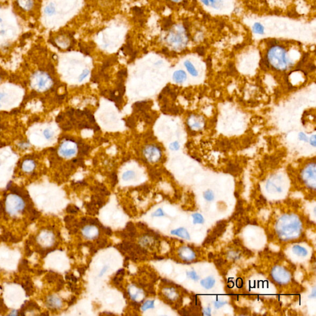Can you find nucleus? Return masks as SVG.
I'll return each instance as SVG.
<instances>
[{
	"label": "nucleus",
	"mask_w": 316,
	"mask_h": 316,
	"mask_svg": "<svg viewBox=\"0 0 316 316\" xmlns=\"http://www.w3.org/2000/svg\"><path fill=\"white\" fill-rule=\"evenodd\" d=\"M30 87L36 93H42L50 90L54 85V80L49 72L37 70L32 74L29 79Z\"/></svg>",
	"instance_id": "obj_1"
},
{
	"label": "nucleus",
	"mask_w": 316,
	"mask_h": 316,
	"mask_svg": "<svg viewBox=\"0 0 316 316\" xmlns=\"http://www.w3.org/2000/svg\"><path fill=\"white\" fill-rule=\"evenodd\" d=\"M40 160L41 158L39 155L31 154L25 156V157L19 161L18 168L21 172L25 174L35 175L36 170L39 167H40V163H41Z\"/></svg>",
	"instance_id": "obj_2"
},
{
	"label": "nucleus",
	"mask_w": 316,
	"mask_h": 316,
	"mask_svg": "<svg viewBox=\"0 0 316 316\" xmlns=\"http://www.w3.org/2000/svg\"><path fill=\"white\" fill-rule=\"evenodd\" d=\"M8 116L9 115H8L6 112L0 113V145L3 143V136H5V132L7 133L8 127L11 126L10 125H8V121H7L9 117Z\"/></svg>",
	"instance_id": "obj_3"
},
{
	"label": "nucleus",
	"mask_w": 316,
	"mask_h": 316,
	"mask_svg": "<svg viewBox=\"0 0 316 316\" xmlns=\"http://www.w3.org/2000/svg\"><path fill=\"white\" fill-rule=\"evenodd\" d=\"M93 225H90L82 227L83 236L87 239H96L99 234L98 227Z\"/></svg>",
	"instance_id": "obj_4"
},
{
	"label": "nucleus",
	"mask_w": 316,
	"mask_h": 316,
	"mask_svg": "<svg viewBox=\"0 0 316 316\" xmlns=\"http://www.w3.org/2000/svg\"><path fill=\"white\" fill-rule=\"evenodd\" d=\"M160 154V151L159 149L153 146L148 147L145 149V150H144V155H145V156H146L149 161L151 162H155L158 160L153 155L159 159Z\"/></svg>",
	"instance_id": "obj_5"
},
{
	"label": "nucleus",
	"mask_w": 316,
	"mask_h": 316,
	"mask_svg": "<svg viewBox=\"0 0 316 316\" xmlns=\"http://www.w3.org/2000/svg\"><path fill=\"white\" fill-rule=\"evenodd\" d=\"M46 303L48 307L53 309H59L62 306V301L61 299L53 296L48 297L46 299Z\"/></svg>",
	"instance_id": "obj_6"
},
{
	"label": "nucleus",
	"mask_w": 316,
	"mask_h": 316,
	"mask_svg": "<svg viewBox=\"0 0 316 316\" xmlns=\"http://www.w3.org/2000/svg\"><path fill=\"white\" fill-rule=\"evenodd\" d=\"M19 7L25 11H30L34 7L33 0H16Z\"/></svg>",
	"instance_id": "obj_7"
},
{
	"label": "nucleus",
	"mask_w": 316,
	"mask_h": 316,
	"mask_svg": "<svg viewBox=\"0 0 316 316\" xmlns=\"http://www.w3.org/2000/svg\"><path fill=\"white\" fill-rule=\"evenodd\" d=\"M170 233L172 235H176V236H178L179 237L183 238H185V239H186V240H190V234L188 233V232L186 230V229H185L184 227H180V228H179L177 229L173 230L170 232Z\"/></svg>",
	"instance_id": "obj_8"
},
{
	"label": "nucleus",
	"mask_w": 316,
	"mask_h": 316,
	"mask_svg": "<svg viewBox=\"0 0 316 316\" xmlns=\"http://www.w3.org/2000/svg\"><path fill=\"white\" fill-rule=\"evenodd\" d=\"M216 283V280L213 277H208L201 281V285L202 287L209 290L212 288Z\"/></svg>",
	"instance_id": "obj_9"
},
{
	"label": "nucleus",
	"mask_w": 316,
	"mask_h": 316,
	"mask_svg": "<svg viewBox=\"0 0 316 316\" xmlns=\"http://www.w3.org/2000/svg\"><path fill=\"white\" fill-rule=\"evenodd\" d=\"M173 79L177 83H182L186 80V74L184 71H177L173 74Z\"/></svg>",
	"instance_id": "obj_10"
},
{
	"label": "nucleus",
	"mask_w": 316,
	"mask_h": 316,
	"mask_svg": "<svg viewBox=\"0 0 316 316\" xmlns=\"http://www.w3.org/2000/svg\"><path fill=\"white\" fill-rule=\"evenodd\" d=\"M184 65H185L186 69H187V71H188V72L192 76H193V77L198 76V72L196 71V68L194 67L192 63L190 61H186L184 62Z\"/></svg>",
	"instance_id": "obj_11"
},
{
	"label": "nucleus",
	"mask_w": 316,
	"mask_h": 316,
	"mask_svg": "<svg viewBox=\"0 0 316 316\" xmlns=\"http://www.w3.org/2000/svg\"><path fill=\"white\" fill-rule=\"evenodd\" d=\"M293 251L294 254L299 256L304 257L308 254V251L306 248L301 247V246H298V245L293 246Z\"/></svg>",
	"instance_id": "obj_12"
},
{
	"label": "nucleus",
	"mask_w": 316,
	"mask_h": 316,
	"mask_svg": "<svg viewBox=\"0 0 316 316\" xmlns=\"http://www.w3.org/2000/svg\"><path fill=\"white\" fill-rule=\"evenodd\" d=\"M135 173L133 170H128L122 175V179L125 181H128L135 178Z\"/></svg>",
	"instance_id": "obj_13"
},
{
	"label": "nucleus",
	"mask_w": 316,
	"mask_h": 316,
	"mask_svg": "<svg viewBox=\"0 0 316 316\" xmlns=\"http://www.w3.org/2000/svg\"><path fill=\"white\" fill-rule=\"evenodd\" d=\"M253 31L255 34L262 35L264 33V28L260 23H255L253 27Z\"/></svg>",
	"instance_id": "obj_14"
},
{
	"label": "nucleus",
	"mask_w": 316,
	"mask_h": 316,
	"mask_svg": "<svg viewBox=\"0 0 316 316\" xmlns=\"http://www.w3.org/2000/svg\"><path fill=\"white\" fill-rule=\"evenodd\" d=\"M154 308V300H148L146 302H144L141 307V309L142 311H145V310L149 309H153Z\"/></svg>",
	"instance_id": "obj_15"
},
{
	"label": "nucleus",
	"mask_w": 316,
	"mask_h": 316,
	"mask_svg": "<svg viewBox=\"0 0 316 316\" xmlns=\"http://www.w3.org/2000/svg\"><path fill=\"white\" fill-rule=\"evenodd\" d=\"M192 217H193V223L195 224H202L205 222V219L204 218H203L202 216L199 213L193 214L192 215Z\"/></svg>",
	"instance_id": "obj_16"
},
{
	"label": "nucleus",
	"mask_w": 316,
	"mask_h": 316,
	"mask_svg": "<svg viewBox=\"0 0 316 316\" xmlns=\"http://www.w3.org/2000/svg\"><path fill=\"white\" fill-rule=\"evenodd\" d=\"M240 170V169L239 168L238 166L233 164L228 165V168H227V172L232 174L233 175L238 174Z\"/></svg>",
	"instance_id": "obj_17"
},
{
	"label": "nucleus",
	"mask_w": 316,
	"mask_h": 316,
	"mask_svg": "<svg viewBox=\"0 0 316 316\" xmlns=\"http://www.w3.org/2000/svg\"><path fill=\"white\" fill-rule=\"evenodd\" d=\"M55 6L54 4L50 3L49 5H48L45 8V13L46 14L51 15L55 13Z\"/></svg>",
	"instance_id": "obj_18"
},
{
	"label": "nucleus",
	"mask_w": 316,
	"mask_h": 316,
	"mask_svg": "<svg viewBox=\"0 0 316 316\" xmlns=\"http://www.w3.org/2000/svg\"><path fill=\"white\" fill-rule=\"evenodd\" d=\"M203 196H204L205 199L207 201L210 202L214 200V194L213 191L211 190H207L206 191H205Z\"/></svg>",
	"instance_id": "obj_19"
},
{
	"label": "nucleus",
	"mask_w": 316,
	"mask_h": 316,
	"mask_svg": "<svg viewBox=\"0 0 316 316\" xmlns=\"http://www.w3.org/2000/svg\"><path fill=\"white\" fill-rule=\"evenodd\" d=\"M186 275L188 278H191L194 281H198L200 279V277L196 274L195 271H190L186 272Z\"/></svg>",
	"instance_id": "obj_20"
},
{
	"label": "nucleus",
	"mask_w": 316,
	"mask_h": 316,
	"mask_svg": "<svg viewBox=\"0 0 316 316\" xmlns=\"http://www.w3.org/2000/svg\"><path fill=\"white\" fill-rule=\"evenodd\" d=\"M79 208L75 205H69L66 207V211L70 214H76L79 211Z\"/></svg>",
	"instance_id": "obj_21"
},
{
	"label": "nucleus",
	"mask_w": 316,
	"mask_h": 316,
	"mask_svg": "<svg viewBox=\"0 0 316 316\" xmlns=\"http://www.w3.org/2000/svg\"><path fill=\"white\" fill-rule=\"evenodd\" d=\"M260 66L263 69V70H266L267 69L269 68V61L267 60L266 58H262L261 62H260Z\"/></svg>",
	"instance_id": "obj_22"
},
{
	"label": "nucleus",
	"mask_w": 316,
	"mask_h": 316,
	"mask_svg": "<svg viewBox=\"0 0 316 316\" xmlns=\"http://www.w3.org/2000/svg\"><path fill=\"white\" fill-rule=\"evenodd\" d=\"M125 229L127 231V232H136L135 227L134 226V224H133L132 222H127V224H126V226H125Z\"/></svg>",
	"instance_id": "obj_23"
},
{
	"label": "nucleus",
	"mask_w": 316,
	"mask_h": 316,
	"mask_svg": "<svg viewBox=\"0 0 316 316\" xmlns=\"http://www.w3.org/2000/svg\"><path fill=\"white\" fill-rule=\"evenodd\" d=\"M19 269L20 271L24 270H26L27 269H28V261L26 259L22 260V261H21L20 263Z\"/></svg>",
	"instance_id": "obj_24"
},
{
	"label": "nucleus",
	"mask_w": 316,
	"mask_h": 316,
	"mask_svg": "<svg viewBox=\"0 0 316 316\" xmlns=\"http://www.w3.org/2000/svg\"><path fill=\"white\" fill-rule=\"evenodd\" d=\"M127 69H122V70H121L120 71L118 72V73H117V77H118L119 80H123V78L127 76Z\"/></svg>",
	"instance_id": "obj_25"
},
{
	"label": "nucleus",
	"mask_w": 316,
	"mask_h": 316,
	"mask_svg": "<svg viewBox=\"0 0 316 316\" xmlns=\"http://www.w3.org/2000/svg\"><path fill=\"white\" fill-rule=\"evenodd\" d=\"M57 278V274L54 272H52L51 274H49L46 275V279L49 282H54L56 280Z\"/></svg>",
	"instance_id": "obj_26"
},
{
	"label": "nucleus",
	"mask_w": 316,
	"mask_h": 316,
	"mask_svg": "<svg viewBox=\"0 0 316 316\" xmlns=\"http://www.w3.org/2000/svg\"><path fill=\"white\" fill-rule=\"evenodd\" d=\"M164 216H165V214L161 208L158 209L152 214L153 217H162Z\"/></svg>",
	"instance_id": "obj_27"
},
{
	"label": "nucleus",
	"mask_w": 316,
	"mask_h": 316,
	"mask_svg": "<svg viewBox=\"0 0 316 316\" xmlns=\"http://www.w3.org/2000/svg\"><path fill=\"white\" fill-rule=\"evenodd\" d=\"M126 125L130 128H133L135 125V121L132 117H129L126 121Z\"/></svg>",
	"instance_id": "obj_28"
},
{
	"label": "nucleus",
	"mask_w": 316,
	"mask_h": 316,
	"mask_svg": "<svg viewBox=\"0 0 316 316\" xmlns=\"http://www.w3.org/2000/svg\"><path fill=\"white\" fill-rule=\"evenodd\" d=\"M98 247L99 248H103L107 245V240L106 239H101L97 241Z\"/></svg>",
	"instance_id": "obj_29"
},
{
	"label": "nucleus",
	"mask_w": 316,
	"mask_h": 316,
	"mask_svg": "<svg viewBox=\"0 0 316 316\" xmlns=\"http://www.w3.org/2000/svg\"><path fill=\"white\" fill-rule=\"evenodd\" d=\"M89 73H90V71L88 70V69H85V70L83 71V72L82 73V74L80 75L79 77V81L82 82L83 80L88 76Z\"/></svg>",
	"instance_id": "obj_30"
},
{
	"label": "nucleus",
	"mask_w": 316,
	"mask_h": 316,
	"mask_svg": "<svg viewBox=\"0 0 316 316\" xmlns=\"http://www.w3.org/2000/svg\"><path fill=\"white\" fill-rule=\"evenodd\" d=\"M169 148H170V149H171V150H173V151H177V150H178V149H179V148H180L179 143L177 142H173V143H171V144H170Z\"/></svg>",
	"instance_id": "obj_31"
},
{
	"label": "nucleus",
	"mask_w": 316,
	"mask_h": 316,
	"mask_svg": "<svg viewBox=\"0 0 316 316\" xmlns=\"http://www.w3.org/2000/svg\"><path fill=\"white\" fill-rule=\"evenodd\" d=\"M44 136L47 140H50L53 136V133L49 129H46L44 130Z\"/></svg>",
	"instance_id": "obj_32"
},
{
	"label": "nucleus",
	"mask_w": 316,
	"mask_h": 316,
	"mask_svg": "<svg viewBox=\"0 0 316 316\" xmlns=\"http://www.w3.org/2000/svg\"><path fill=\"white\" fill-rule=\"evenodd\" d=\"M195 51L200 56H204L205 54V50L203 46H198L196 48Z\"/></svg>",
	"instance_id": "obj_33"
},
{
	"label": "nucleus",
	"mask_w": 316,
	"mask_h": 316,
	"mask_svg": "<svg viewBox=\"0 0 316 316\" xmlns=\"http://www.w3.org/2000/svg\"><path fill=\"white\" fill-rule=\"evenodd\" d=\"M172 20H171L170 17H169V18H167V19H166L165 20V22H164V24L163 25L164 29H167L169 28L172 25Z\"/></svg>",
	"instance_id": "obj_34"
},
{
	"label": "nucleus",
	"mask_w": 316,
	"mask_h": 316,
	"mask_svg": "<svg viewBox=\"0 0 316 316\" xmlns=\"http://www.w3.org/2000/svg\"><path fill=\"white\" fill-rule=\"evenodd\" d=\"M278 43V41L277 40H275V39L269 40H267V45H268L270 48L274 47V46L277 45Z\"/></svg>",
	"instance_id": "obj_35"
},
{
	"label": "nucleus",
	"mask_w": 316,
	"mask_h": 316,
	"mask_svg": "<svg viewBox=\"0 0 316 316\" xmlns=\"http://www.w3.org/2000/svg\"><path fill=\"white\" fill-rule=\"evenodd\" d=\"M225 262H225V261L222 258H218L214 261V263H215L217 267H221L225 263Z\"/></svg>",
	"instance_id": "obj_36"
},
{
	"label": "nucleus",
	"mask_w": 316,
	"mask_h": 316,
	"mask_svg": "<svg viewBox=\"0 0 316 316\" xmlns=\"http://www.w3.org/2000/svg\"><path fill=\"white\" fill-rule=\"evenodd\" d=\"M111 180H112V186H114L117 183V176L116 173H115V172L112 173L111 176Z\"/></svg>",
	"instance_id": "obj_37"
},
{
	"label": "nucleus",
	"mask_w": 316,
	"mask_h": 316,
	"mask_svg": "<svg viewBox=\"0 0 316 316\" xmlns=\"http://www.w3.org/2000/svg\"><path fill=\"white\" fill-rule=\"evenodd\" d=\"M66 278L67 280H69V281H72V282L74 283H76L77 281V278L75 276L74 274H70V275H67L66 276Z\"/></svg>",
	"instance_id": "obj_38"
},
{
	"label": "nucleus",
	"mask_w": 316,
	"mask_h": 316,
	"mask_svg": "<svg viewBox=\"0 0 316 316\" xmlns=\"http://www.w3.org/2000/svg\"><path fill=\"white\" fill-rule=\"evenodd\" d=\"M227 304V302L226 301H219V300H217L215 303H214V306H215V307L217 309L220 308L222 306H224L225 304Z\"/></svg>",
	"instance_id": "obj_39"
},
{
	"label": "nucleus",
	"mask_w": 316,
	"mask_h": 316,
	"mask_svg": "<svg viewBox=\"0 0 316 316\" xmlns=\"http://www.w3.org/2000/svg\"><path fill=\"white\" fill-rule=\"evenodd\" d=\"M6 310H7V308L4 305L3 300L2 299H0V311H1V312H6Z\"/></svg>",
	"instance_id": "obj_40"
},
{
	"label": "nucleus",
	"mask_w": 316,
	"mask_h": 316,
	"mask_svg": "<svg viewBox=\"0 0 316 316\" xmlns=\"http://www.w3.org/2000/svg\"><path fill=\"white\" fill-rule=\"evenodd\" d=\"M299 139L301 141H303V142H308V138L306 137V135L304 134V133L303 132H301L299 133Z\"/></svg>",
	"instance_id": "obj_41"
},
{
	"label": "nucleus",
	"mask_w": 316,
	"mask_h": 316,
	"mask_svg": "<svg viewBox=\"0 0 316 316\" xmlns=\"http://www.w3.org/2000/svg\"><path fill=\"white\" fill-rule=\"evenodd\" d=\"M211 308L208 307L205 309H203L202 310V315H207V316H211Z\"/></svg>",
	"instance_id": "obj_42"
},
{
	"label": "nucleus",
	"mask_w": 316,
	"mask_h": 316,
	"mask_svg": "<svg viewBox=\"0 0 316 316\" xmlns=\"http://www.w3.org/2000/svg\"><path fill=\"white\" fill-rule=\"evenodd\" d=\"M74 220V218L72 216H67L64 217V221L66 224H70Z\"/></svg>",
	"instance_id": "obj_43"
},
{
	"label": "nucleus",
	"mask_w": 316,
	"mask_h": 316,
	"mask_svg": "<svg viewBox=\"0 0 316 316\" xmlns=\"http://www.w3.org/2000/svg\"><path fill=\"white\" fill-rule=\"evenodd\" d=\"M102 230H103V231L106 235H109V236H110V235H111L112 233V230H111L109 227H104H104L103 228Z\"/></svg>",
	"instance_id": "obj_44"
},
{
	"label": "nucleus",
	"mask_w": 316,
	"mask_h": 316,
	"mask_svg": "<svg viewBox=\"0 0 316 316\" xmlns=\"http://www.w3.org/2000/svg\"><path fill=\"white\" fill-rule=\"evenodd\" d=\"M108 268H109V267H108V266H104V267H103V268L102 269H101V272H100V273H99V277H102V276L105 274V273L107 272V270H108Z\"/></svg>",
	"instance_id": "obj_45"
},
{
	"label": "nucleus",
	"mask_w": 316,
	"mask_h": 316,
	"mask_svg": "<svg viewBox=\"0 0 316 316\" xmlns=\"http://www.w3.org/2000/svg\"><path fill=\"white\" fill-rule=\"evenodd\" d=\"M125 271L124 269H121L119 270H118L116 272V274L117 275H120V276H124L125 275Z\"/></svg>",
	"instance_id": "obj_46"
},
{
	"label": "nucleus",
	"mask_w": 316,
	"mask_h": 316,
	"mask_svg": "<svg viewBox=\"0 0 316 316\" xmlns=\"http://www.w3.org/2000/svg\"><path fill=\"white\" fill-rule=\"evenodd\" d=\"M243 253L246 256H251L253 255V253L251 252L250 250L245 248H243Z\"/></svg>",
	"instance_id": "obj_47"
},
{
	"label": "nucleus",
	"mask_w": 316,
	"mask_h": 316,
	"mask_svg": "<svg viewBox=\"0 0 316 316\" xmlns=\"http://www.w3.org/2000/svg\"><path fill=\"white\" fill-rule=\"evenodd\" d=\"M310 143L313 146H315V135H314L310 138Z\"/></svg>",
	"instance_id": "obj_48"
},
{
	"label": "nucleus",
	"mask_w": 316,
	"mask_h": 316,
	"mask_svg": "<svg viewBox=\"0 0 316 316\" xmlns=\"http://www.w3.org/2000/svg\"><path fill=\"white\" fill-rule=\"evenodd\" d=\"M206 64H207V69H211V66H212V62H211V57H208V58H207V60H206Z\"/></svg>",
	"instance_id": "obj_49"
},
{
	"label": "nucleus",
	"mask_w": 316,
	"mask_h": 316,
	"mask_svg": "<svg viewBox=\"0 0 316 316\" xmlns=\"http://www.w3.org/2000/svg\"><path fill=\"white\" fill-rule=\"evenodd\" d=\"M179 314L182 315H187L190 314L188 310H186L185 309H182L181 310H180L179 311Z\"/></svg>",
	"instance_id": "obj_50"
},
{
	"label": "nucleus",
	"mask_w": 316,
	"mask_h": 316,
	"mask_svg": "<svg viewBox=\"0 0 316 316\" xmlns=\"http://www.w3.org/2000/svg\"><path fill=\"white\" fill-rule=\"evenodd\" d=\"M85 270H86V268H85V267H80V268H78V272L79 273L80 275H83L85 274Z\"/></svg>",
	"instance_id": "obj_51"
},
{
	"label": "nucleus",
	"mask_w": 316,
	"mask_h": 316,
	"mask_svg": "<svg viewBox=\"0 0 316 316\" xmlns=\"http://www.w3.org/2000/svg\"><path fill=\"white\" fill-rule=\"evenodd\" d=\"M233 243L237 245V246H242V242H241L240 240L238 239V238H236L235 240H233Z\"/></svg>",
	"instance_id": "obj_52"
},
{
	"label": "nucleus",
	"mask_w": 316,
	"mask_h": 316,
	"mask_svg": "<svg viewBox=\"0 0 316 316\" xmlns=\"http://www.w3.org/2000/svg\"><path fill=\"white\" fill-rule=\"evenodd\" d=\"M307 68L309 69V71H313L315 70V66L313 64H310H310H309L308 65Z\"/></svg>",
	"instance_id": "obj_53"
},
{
	"label": "nucleus",
	"mask_w": 316,
	"mask_h": 316,
	"mask_svg": "<svg viewBox=\"0 0 316 316\" xmlns=\"http://www.w3.org/2000/svg\"><path fill=\"white\" fill-rule=\"evenodd\" d=\"M76 296H72V298H71V300L68 302V305H69V306H71V305H72L75 302H76Z\"/></svg>",
	"instance_id": "obj_54"
},
{
	"label": "nucleus",
	"mask_w": 316,
	"mask_h": 316,
	"mask_svg": "<svg viewBox=\"0 0 316 316\" xmlns=\"http://www.w3.org/2000/svg\"><path fill=\"white\" fill-rule=\"evenodd\" d=\"M137 225H138V226L139 227L142 228H146V225L144 224H143V223H142V222H138L137 224Z\"/></svg>",
	"instance_id": "obj_55"
},
{
	"label": "nucleus",
	"mask_w": 316,
	"mask_h": 316,
	"mask_svg": "<svg viewBox=\"0 0 316 316\" xmlns=\"http://www.w3.org/2000/svg\"><path fill=\"white\" fill-rule=\"evenodd\" d=\"M209 1H210L212 3V6H213V8H216V0H209Z\"/></svg>",
	"instance_id": "obj_56"
},
{
	"label": "nucleus",
	"mask_w": 316,
	"mask_h": 316,
	"mask_svg": "<svg viewBox=\"0 0 316 316\" xmlns=\"http://www.w3.org/2000/svg\"><path fill=\"white\" fill-rule=\"evenodd\" d=\"M245 46V45L243 44H239V45H237L236 46H235V48L236 50H238L240 49V48H242V47H243Z\"/></svg>",
	"instance_id": "obj_57"
},
{
	"label": "nucleus",
	"mask_w": 316,
	"mask_h": 316,
	"mask_svg": "<svg viewBox=\"0 0 316 316\" xmlns=\"http://www.w3.org/2000/svg\"><path fill=\"white\" fill-rule=\"evenodd\" d=\"M201 1L205 4H206V6H209V0H201Z\"/></svg>",
	"instance_id": "obj_58"
},
{
	"label": "nucleus",
	"mask_w": 316,
	"mask_h": 316,
	"mask_svg": "<svg viewBox=\"0 0 316 316\" xmlns=\"http://www.w3.org/2000/svg\"><path fill=\"white\" fill-rule=\"evenodd\" d=\"M214 256L212 254V253H209L208 254V258L209 259H212V258H214Z\"/></svg>",
	"instance_id": "obj_59"
},
{
	"label": "nucleus",
	"mask_w": 316,
	"mask_h": 316,
	"mask_svg": "<svg viewBox=\"0 0 316 316\" xmlns=\"http://www.w3.org/2000/svg\"><path fill=\"white\" fill-rule=\"evenodd\" d=\"M154 259H157V260H163L164 258H162V257H160V256H154Z\"/></svg>",
	"instance_id": "obj_60"
},
{
	"label": "nucleus",
	"mask_w": 316,
	"mask_h": 316,
	"mask_svg": "<svg viewBox=\"0 0 316 316\" xmlns=\"http://www.w3.org/2000/svg\"><path fill=\"white\" fill-rule=\"evenodd\" d=\"M315 290H314V291H312V294H311V295L310 296V297H311V298H315Z\"/></svg>",
	"instance_id": "obj_61"
},
{
	"label": "nucleus",
	"mask_w": 316,
	"mask_h": 316,
	"mask_svg": "<svg viewBox=\"0 0 316 316\" xmlns=\"http://www.w3.org/2000/svg\"><path fill=\"white\" fill-rule=\"evenodd\" d=\"M4 34H5V30H0V35H4Z\"/></svg>",
	"instance_id": "obj_62"
},
{
	"label": "nucleus",
	"mask_w": 316,
	"mask_h": 316,
	"mask_svg": "<svg viewBox=\"0 0 316 316\" xmlns=\"http://www.w3.org/2000/svg\"><path fill=\"white\" fill-rule=\"evenodd\" d=\"M2 22H3V19H2V18H0V23H1Z\"/></svg>",
	"instance_id": "obj_63"
}]
</instances>
